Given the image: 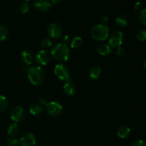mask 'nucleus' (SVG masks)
Segmentation results:
<instances>
[{
    "instance_id": "30",
    "label": "nucleus",
    "mask_w": 146,
    "mask_h": 146,
    "mask_svg": "<svg viewBox=\"0 0 146 146\" xmlns=\"http://www.w3.org/2000/svg\"><path fill=\"white\" fill-rule=\"evenodd\" d=\"M116 54L118 56H120V57L123 56L125 55V50H124V48H123L122 47H121V46L118 47V48H117Z\"/></svg>"
},
{
    "instance_id": "21",
    "label": "nucleus",
    "mask_w": 146,
    "mask_h": 146,
    "mask_svg": "<svg viewBox=\"0 0 146 146\" xmlns=\"http://www.w3.org/2000/svg\"><path fill=\"white\" fill-rule=\"evenodd\" d=\"M9 36L8 29L3 24H0V41H5Z\"/></svg>"
},
{
    "instance_id": "12",
    "label": "nucleus",
    "mask_w": 146,
    "mask_h": 146,
    "mask_svg": "<svg viewBox=\"0 0 146 146\" xmlns=\"http://www.w3.org/2000/svg\"><path fill=\"white\" fill-rule=\"evenodd\" d=\"M21 59L25 66L31 65L34 61V56L29 50H24L21 54Z\"/></svg>"
},
{
    "instance_id": "2",
    "label": "nucleus",
    "mask_w": 146,
    "mask_h": 146,
    "mask_svg": "<svg viewBox=\"0 0 146 146\" xmlns=\"http://www.w3.org/2000/svg\"><path fill=\"white\" fill-rule=\"evenodd\" d=\"M27 77L32 85L38 86L44 82L45 74L41 66H33L29 68L27 71Z\"/></svg>"
},
{
    "instance_id": "32",
    "label": "nucleus",
    "mask_w": 146,
    "mask_h": 146,
    "mask_svg": "<svg viewBox=\"0 0 146 146\" xmlns=\"http://www.w3.org/2000/svg\"><path fill=\"white\" fill-rule=\"evenodd\" d=\"M108 22V18L107 17H102L101 18V24L103 25H106Z\"/></svg>"
},
{
    "instance_id": "6",
    "label": "nucleus",
    "mask_w": 146,
    "mask_h": 146,
    "mask_svg": "<svg viewBox=\"0 0 146 146\" xmlns=\"http://www.w3.org/2000/svg\"><path fill=\"white\" fill-rule=\"evenodd\" d=\"M25 115V110L22 106H17L10 111V118L14 123H19L24 119Z\"/></svg>"
},
{
    "instance_id": "33",
    "label": "nucleus",
    "mask_w": 146,
    "mask_h": 146,
    "mask_svg": "<svg viewBox=\"0 0 146 146\" xmlns=\"http://www.w3.org/2000/svg\"><path fill=\"white\" fill-rule=\"evenodd\" d=\"M70 39H71V38H70V36L68 35H65L64 37H63V41H64V42L65 43L68 42V41H70Z\"/></svg>"
},
{
    "instance_id": "10",
    "label": "nucleus",
    "mask_w": 146,
    "mask_h": 146,
    "mask_svg": "<svg viewBox=\"0 0 146 146\" xmlns=\"http://www.w3.org/2000/svg\"><path fill=\"white\" fill-rule=\"evenodd\" d=\"M19 143L21 146H34L36 144L35 135L32 133H25L20 138Z\"/></svg>"
},
{
    "instance_id": "29",
    "label": "nucleus",
    "mask_w": 146,
    "mask_h": 146,
    "mask_svg": "<svg viewBox=\"0 0 146 146\" xmlns=\"http://www.w3.org/2000/svg\"><path fill=\"white\" fill-rule=\"evenodd\" d=\"M134 9H135V10H137V11H141V10H143L144 9L143 5V4L141 1H137V2H135V4H134Z\"/></svg>"
},
{
    "instance_id": "19",
    "label": "nucleus",
    "mask_w": 146,
    "mask_h": 146,
    "mask_svg": "<svg viewBox=\"0 0 146 146\" xmlns=\"http://www.w3.org/2000/svg\"><path fill=\"white\" fill-rule=\"evenodd\" d=\"M115 23L118 27H121V28H124L128 24V19H127L126 17L123 14H120L118 17L115 18Z\"/></svg>"
},
{
    "instance_id": "3",
    "label": "nucleus",
    "mask_w": 146,
    "mask_h": 146,
    "mask_svg": "<svg viewBox=\"0 0 146 146\" xmlns=\"http://www.w3.org/2000/svg\"><path fill=\"white\" fill-rule=\"evenodd\" d=\"M91 35L94 39L97 41H105L109 36V29L106 25L97 24L91 29Z\"/></svg>"
},
{
    "instance_id": "31",
    "label": "nucleus",
    "mask_w": 146,
    "mask_h": 146,
    "mask_svg": "<svg viewBox=\"0 0 146 146\" xmlns=\"http://www.w3.org/2000/svg\"><path fill=\"white\" fill-rule=\"evenodd\" d=\"M38 104H40V105H41L42 106H45L47 105V104H48V101H47V99L46 98H44V97H41V98H40L39 99H38Z\"/></svg>"
},
{
    "instance_id": "18",
    "label": "nucleus",
    "mask_w": 146,
    "mask_h": 146,
    "mask_svg": "<svg viewBox=\"0 0 146 146\" xmlns=\"http://www.w3.org/2000/svg\"><path fill=\"white\" fill-rule=\"evenodd\" d=\"M84 44V41L81 36H75L71 41V47L72 48H79Z\"/></svg>"
},
{
    "instance_id": "13",
    "label": "nucleus",
    "mask_w": 146,
    "mask_h": 146,
    "mask_svg": "<svg viewBox=\"0 0 146 146\" xmlns=\"http://www.w3.org/2000/svg\"><path fill=\"white\" fill-rule=\"evenodd\" d=\"M89 77L92 80H97L99 78V77L101 76V68L98 65H94L90 68L89 72Z\"/></svg>"
},
{
    "instance_id": "23",
    "label": "nucleus",
    "mask_w": 146,
    "mask_h": 146,
    "mask_svg": "<svg viewBox=\"0 0 146 146\" xmlns=\"http://www.w3.org/2000/svg\"><path fill=\"white\" fill-rule=\"evenodd\" d=\"M53 44V41L50 37H44L41 39V45L44 48H49Z\"/></svg>"
},
{
    "instance_id": "11",
    "label": "nucleus",
    "mask_w": 146,
    "mask_h": 146,
    "mask_svg": "<svg viewBox=\"0 0 146 146\" xmlns=\"http://www.w3.org/2000/svg\"><path fill=\"white\" fill-rule=\"evenodd\" d=\"M52 6L50 0H35L34 7L40 11H46L50 9Z\"/></svg>"
},
{
    "instance_id": "9",
    "label": "nucleus",
    "mask_w": 146,
    "mask_h": 146,
    "mask_svg": "<svg viewBox=\"0 0 146 146\" xmlns=\"http://www.w3.org/2000/svg\"><path fill=\"white\" fill-rule=\"evenodd\" d=\"M51 59V54L46 50H40L35 56V61L40 66H46Z\"/></svg>"
},
{
    "instance_id": "20",
    "label": "nucleus",
    "mask_w": 146,
    "mask_h": 146,
    "mask_svg": "<svg viewBox=\"0 0 146 146\" xmlns=\"http://www.w3.org/2000/svg\"><path fill=\"white\" fill-rule=\"evenodd\" d=\"M19 132V125L17 123L11 124L7 128V134L9 136H14L17 135Z\"/></svg>"
},
{
    "instance_id": "27",
    "label": "nucleus",
    "mask_w": 146,
    "mask_h": 146,
    "mask_svg": "<svg viewBox=\"0 0 146 146\" xmlns=\"http://www.w3.org/2000/svg\"><path fill=\"white\" fill-rule=\"evenodd\" d=\"M138 19L141 24L146 25V10L145 9L140 11L139 14H138Z\"/></svg>"
},
{
    "instance_id": "28",
    "label": "nucleus",
    "mask_w": 146,
    "mask_h": 146,
    "mask_svg": "<svg viewBox=\"0 0 146 146\" xmlns=\"http://www.w3.org/2000/svg\"><path fill=\"white\" fill-rule=\"evenodd\" d=\"M131 146H146V144L143 140H137L133 143Z\"/></svg>"
},
{
    "instance_id": "22",
    "label": "nucleus",
    "mask_w": 146,
    "mask_h": 146,
    "mask_svg": "<svg viewBox=\"0 0 146 146\" xmlns=\"http://www.w3.org/2000/svg\"><path fill=\"white\" fill-rule=\"evenodd\" d=\"M8 100L4 96L0 95V113L5 111L8 107Z\"/></svg>"
},
{
    "instance_id": "14",
    "label": "nucleus",
    "mask_w": 146,
    "mask_h": 146,
    "mask_svg": "<svg viewBox=\"0 0 146 146\" xmlns=\"http://www.w3.org/2000/svg\"><path fill=\"white\" fill-rule=\"evenodd\" d=\"M130 133H131V128L127 125H121L117 131V135L122 139L128 138Z\"/></svg>"
},
{
    "instance_id": "15",
    "label": "nucleus",
    "mask_w": 146,
    "mask_h": 146,
    "mask_svg": "<svg viewBox=\"0 0 146 146\" xmlns=\"http://www.w3.org/2000/svg\"><path fill=\"white\" fill-rule=\"evenodd\" d=\"M97 52L102 56H108L112 53V48L106 44H101L97 47Z\"/></svg>"
},
{
    "instance_id": "24",
    "label": "nucleus",
    "mask_w": 146,
    "mask_h": 146,
    "mask_svg": "<svg viewBox=\"0 0 146 146\" xmlns=\"http://www.w3.org/2000/svg\"><path fill=\"white\" fill-rule=\"evenodd\" d=\"M135 37H136V38L138 39V41H145V39L146 38V31H145V29H140L139 31L137 32Z\"/></svg>"
},
{
    "instance_id": "8",
    "label": "nucleus",
    "mask_w": 146,
    "mask_h": 146,
    "mask_svg": "<svg viewBox=\"0 0 146 146\" xmlns=\"http://www.w3.org/2000/svg\"><path fill=\"white\" fill-rule=\"evenodd\" d=\"M48 34L50 38H58L62 35V28L61 25L56 22H53L48 25Z\"/></svg>"
},
{
    "instance_id": "7",
    "label": "nucleus",
    "mask_w": 146,
    "mask_h": 146,
    "mask_svg": "<svg viewBox=\"0 0 146 146\" xmlns=\"http://www.w3.org/2000/svg\"><path fill=\"white\" fill-rule=\"evenodd\" d=\"M63 107L59 103L56 101H51L47 104L46 106V111L47 113L52 116H56L58 115L62 112Z\"/></svg>"
},
{
    "instance_id": "25",
    "label": "nucleus",
    "mask_w": 146,
    "mask_h": 146,
    "mask_svg": "<svg viewBox=\"0 0 146 146\" xmlns=\"http://www.w3.org/2000/svg\"><path fill=\"white\" fill-rule=\"evenodd\" d=\"M30 9V4L27 1H24L19 6V10L22 14H26Z\"/></svg>"
},
{
    "instance_id": "1",
    "label": "nucleus",
    "mask_w": 146,
    "mask_h": 146,
    "mask_svg": "<svg viewBox=\"0 0 146 146\" xmlns=\"http://www.w3.org/2000/svg\"><path fill=\"white\" fill-rule=\"evenodd\" d=\"M51 54L54 59L61 62L68 61L71 55V51L66 44L58 43L53 46L51 48Z\"/></svg>"
},
{
    "instance_id": "17",
    "label": "nucleus",
    "mask_w": 146,
    "mask_h": 146,
    "mask_svg": "<svg viewBox=\"0 0 146 146\" xmlns=\"http://www.w3.org/2000/svg\"><path fill=\"white\" fill-rule=\"evenodd\" d=\"M43 111V106L39 104H33L30 106L29 112L31 115H38Z\"/></svg>"
},
{
    "instance_id": "34",
    "label": "nucleus",
    "mask_w": 146,
    "mask_h": 146,
    "mask_svg": "<svg viewBox=\"0 0 146 146\" xmlns=\"http://www.w3.org/2000/svg\"><path fill=\"white\" fill-rule=\"evenodd\" d=\"M61 1V0H51V4H54V5H57V4H59Z\"/></svg>"
},
{
    "instance_id": "35",
    "label": "nucleus",
    "mask_w": 146,
    "mask_h": 146,
    "mask_svg": "<svg viewBox=\"0 0 146 146\" xmlns=\"http://www.w3.org/2000/svg\"><path fill=\"white\" fill-rule=\"evenodd\" d=\"M30 1H32V0H25V1H27V2H29Z\"/></svg>"
},
{
    "instance_id": "4",
    "label": "nucleus",
    "mask_w": 146,
    "mask_h": 146,
    "mask_svg": "<svg viewBox=\"0 0 146 146\" xmlns=\"http://www.w3.org/2000/svg\"><path fill=\"white\" fill-rule=\"evenodd\" d=\"M54 74L56 76L57 78L61 81H71V76H70L69 71H68V68L65 64H56L55 68H54Z\"/></svg>"
},
{
    "instance_id": "26",
    "label": "nucleus",
    "mask_w": 146,
    "mask_h": 146,
    "mask_svg": "<svg viewBox=\"0 0 146 146\" xmlns=\"http://www.w3.org/2000/svg\"><path fill=\"white\" fill-rule=\"evenodd\" d=\"M7 143L10 146H17L18 144H19V140L15 137L10 136L7 138Z\"/></svg>"
},
{
    "instance_id": "5",
    "label": "nucleus",
    "mask_w": 146,
    "mask_h": 146,
    "mask_svg": "<svg viewBox=\"0 0 146 146\" xmlns=\"http://www.w3.org/2000/svg\"><path fill=\"white\" fill-rule=\"evenodd\" d=\"M124 41V35L122 31H115L109 36V46L113 48H118Z\"/></svg>"
},
{
    "instance_id": "16",
    "label": "nucleus",
    "mask_w": 146,
    "mask_h": 146,
    "mask_svg": "<svg viewBox=\"0 0 146 146\" xmlns=\"http://www.w3.org/2000/svg\"><path fill=\"white\" fill-rule=\"evenodd\" d=\"M64 91L67 96H72L76 94V87L73 83L71 81H67L65 84L64 85Z\"/></svg>"
}]
</instances>
